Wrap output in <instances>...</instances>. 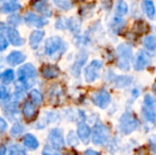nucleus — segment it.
Returning <instances> with one entry per match:
<instances>
[{
  "instance_id": "obj_1",
  "label": "nucleus",
  "mask_w": 156,
  "mask_h": 155,
  "mask_svg": "<svg viewBox=\"0 0 156 155\" xmlns=\"http://www.w3.org/2000/svg\"><path fill=\"white\" fill-rule=\"evenodd\" d=\"M117 52L119 69L123 71L129 70L131 67V60L133 58L132 47L127 44H121L117 48Z\"/></svg>"
},
{
  "instance_id": "obj_2",
  "label": "nucleus",
  "mask_w": 156,
  "mask_h": 155,
  "mask_svg": "<svg viewBox=\"0 0 156 155\" xmlns=\"http://www.w3.org/2000/svg\"><path fill=\"white\" fill-rule=\"evenodd\" d=\"M91 141L95 145H101L107 143L110 138V129L101 122H98L91 131Z\"/></svg>"
},
{
  "instance_id": "obj_3",
  "label": "nucleus",
  "mask_w": 156,
  "mask_h": 155,
  "mask_svg": "<svg viewBox=\"0 0 156 155\" xmlns=\"http://www.w3.org/2000/svg\"><path fill=\"white\" fill-rule=\"evenodd\" d=\"M67 46L66 43L63 41L62 38H60L59 37H50L46 40L45 43V53L48 56H54L58 53V51H59L60 55H62L64 53V51L66 50Z\"/></svg>"
},
{
  "instance_id": "obj_4",
  "label": "nucleus",
  "mask_w": 156,
  "mask_h": 155,
  "mask_svg": "<svg viewBox=\"0 0 156 155\" xmlns=\"http://www.w3.org/2000/svg\"><path fill=\"white\" fill-rule=\"evenodd\" d=\"M139 127V121L132 112H125L120 120V131L123 134H130Z\"/></svg>"
},
{
  "instance_id": "obj_5",
  "label": "nucleus",
  "mask_w": 156,
  "mask_h": 155,
  "mask_svg": "<svg viewBox=\"0 0 156 155\" xmlns=\"http://www.w3.org/2000/svg\"><path fill=\"white\" fill-rule=\"evenodd\" d=\"M90 100L92 103L97 107L101 109H106L112 101V97L107 90H99L91 94Z\"/></svg>"
},
{
  "instance_id": "obj_6",
  "label": "nucleus",
  "mask_w": 156,
  "mask_h": 155,
  "mask_svg": "<svg viewBox=\"0 0 156 155\" xmlns=\"http://www.w3.org/2000/svg\"><path fill=\"white\" fill-rule=\"evenodd\" d=\"M102 68V62L98 59L92 60L88 67L85 68L84 76L87 82H94L100 76V71Z\"/></svg>"
},
{
  "instance_id": "obj_7",
  "label": "nucleus",
  "mask_w": 156,
  "mask_h": 155,
  "mask_svg": "<svg viewBox=\"0 0 156 155\" xmlns=\"http://www.w3.org/2000/svg\"><path fill=\"white\" fill-rule=\"evenodd\" d=\"M143 113L144 118L152 122H155V107H154V100L151 95H146L144 100L143 106Z\"/></svg>"
},
{
  "instance_id": "obj_8",
  "label": "nucleus",
  "mask_w": 156,
  "mask_h": 155,
  "mask_svg": "<svg viewBox=\"0 0 156 155\" xmlns=\"http://www.w3.org/2000/svg\"><path fill=\"white\" fill-rule=\"evenodd\" d=\"M37 75V72L35 66L30 63H27L17 69L18 79L21 80H34Z\"/></svg>"
},
{
  "instance_id": "obj_9",
  "label": "nucleus",
  "mask_w": 156,
  "mask_h": 155,
  "mask_svg": "<svg viewBox=\"0 0 156 155\" xmlns=\"http://www.w3.org/2000/svg\"><path fill=\"white\" fill-rule=\"evenodd\" d=\"M48 140L52 144V147L56 148L57 150H60L64 148L65 142L63 138V132L60 129L58 128L52 129L48 134Z\"/></svg>"
},
{
  "instance_id": "obj_10",
  "label": "nucleus",
  "mask_w": 156,
  "mask_h": 155,
  "mask_svg": "<svg viewBox=\"0 0 156 155\" xmlns=\"http://www.w3.org/2000/svg\"><path fill=\"white\" fill-rule=\"evenodd\" d=\"M151 63V57L150 55L144 51V50H141L138 52V54L136 55V58H135V62H134V69L135 70H143L145 68H147Z\"/></svg>"
},
{
  "instance_id": "obj_11",
  "label": "nucleus",
  "mask_w": 156,
  "mask_h": 155,
  "mask_svg": "<svg viewBox=\"0 0 156 155\" xmlns=\"http://www.w3.org/2000/svg\"><path fill=\"white\" fill-rule=\"evenodd\" d=\"M31 5L37 12L45 16H51L52 15V10L48 0H34L31 3Z\"/></svg>"
},
{
  "instance_id": "obj_12",
  "label": "nucleus",
  "mask_w": 156,
  "mask_h": 155,
  "mask_svg": "<svg viewBox=\"0 0 156 155\" xmlns=\"http://www.w3.org/2000/svg\"><path fill=\"white\" fill-rule=\"evenodd\" d=\"M25 22L29 25V26H37V27H42L45 25L48 24V20L45 19L42 16H37L35 14H33L32 12H27L25 15L24 17Z\"/></svg>"
},
{
  "instance_id": "obj_13",
  "label": "nucleus",
  "mask_w": 156,
  "mask_h": 155,
  "mask_svg": "<svg viewBox=\"0 0 156 155\" xmlns=\"http://www.w3.org/2000/svg\"><path fill=\"white\" fill-rule=\"evenodd\" d=\"M90 133L91 130L89 125H87L85 122H81L78 124L77 128V136L82 141L84 144H88L90 141Z\"/></svg>"
},
{
  "instance_id": "obj_14",
  "label": "nucleus",
  "mask_w": 156,
  "mask_h": 155,
  "mask_svg": "<svg viewBox=\"0 0 156 155\" xmlns=\"http://www.w3.org/2000/svg\"><path fill=\"white\" fill-rule=\"evenodd\" d=\"M87 58H88V55L86 52L82 51L80 52V54H78L77 58H76V60L72 66V74L75 76V77H79L80 72H81V69L82 67L84 66V64L86 63L87 61Z\"/></svg>"
},
{
  "instance_id": "obj_15",
  "label": "nucleus",
  "mask_w": 156,
  "mask_h": 155,
  "mask_svg": "<svg viewBox=\"0 0 156 155\" xmlns=\"http://www.w3.org/2000/svg\"><path fill=\"white\" fill-rule=\"evenodd\" d=\"M6 35H7L9 42L15 47L22 46L25 42V40L21 37L19 32L14 27H8L6 29Z\"/></svg>"
},
{
  "instance_id": "obj_16",
  "label": "nucleus",
  "mask_w": 156,
  "mask_h": 155,
  "mask_svg": "<svg viewBox=\"0 0 156 155\" xmlns=\"http://www.w3.org/2000/svg\"><path fill=\"white\" fill-rule=\"evenodd\" d=\"M23 115L27 122L33 121L37 115V109L33 102L27 101L23 107Z\"/></svg>"
},
{
  "instance_id": "obj_17",
  "label": "nucleus",
  "mask_w": 156,
  "mask_h": 155,
  "mask_svg": "<svg viewBox=\"0 0 156 155\" xmlns=\"http://www.w3.org/2000/svg\"><path fill=\"white\" fill-rule=\"evenodd\" d=\"M26 59V56L21 51H12L6 57V62L11 67H16L23 63Z\"/></svg>"
},
{
  "instance_id": "obj_18",
  "label": "nucleus",
  "mask_w": 156,
  "mask_h": 155,
  "mask_svg": "<svg viewBox=\"0 0 156 155\" xmlns=\"http://www.w3.org/2000/svg\"><path fill=\"white\" fill-rule=\"evenodd\" d=\"M45 36V32L43 30H34L30 36H29V45L31 47V48L33 49H37L40 44V42L42 41L43 37Z\"/></svg>"
},
{
  "instance_id": "obj_19",
  "label": "nucleus",
  "mask_w": 156,
  "mask_h": 155,
  "mask_svg": "<svg viewBox=\"0 0 156 155\" xmlns=\"http://www.w3.org/2000/svg\"><path fill=\"white\" fill-rule=\"evenodd\" d=\"M41 74L45 79H56L60 74V69L54 65H47L42 68Z\"/></svg>"
},
{
  "instance_id": "obj_20",
  "label": "nucleus",
  "mask_w": 156,
  "mask_h": 155,
  "mask_svg": "<svg viewBox=\"0 0 156 155\" xmlns=\"http://www.w3.org/2000/svg\"><path fill=\"white\" fill-rule=\"evenodd\" d=\"M20 8H21V4L19 0H8L1 6L0 11L4 14H7V13L17 11Z\"/></svg>"
},
{
  "instance_id": "obj_21",
  "label": "nucleus",
  "mask_w": 156,
  "mask_h": 155,
  "mask_svg": "<svg viewBox=\"0 0 156 155\" xmlns=\"http://www.w3.org/2000/svg\"><path fill=\"white\" fill-rule=\"evenodd\" d=\"M23 144H24V146H26L27 148H28L30 150H36V149H37V147L39 145L37 138L33 134H30V133H27L24 136Z\"/></svg>"
},
{
  "instance_id": "obj_22",
  "label": "nucleus",
  "mask_w": 156,
  "mask_h": 155,
  "mask_svg": "<svg viewBox=\"0 0 156 155\" xmlns=\"http://www.w3.org/2000/svg\"><path fill=\"white\" fill-rule=\"evenodd\" d=\"M143 6L145 14L150 19H154L155 16V6L153 0H144Z\"/></svg>"
},
{
  "instance_id": "obj_23",
  "label": "nucleus",
  "mask_w": 156,
  "mask_h": 155,
  "mask_svg": "<svg viewBox=\"0 0 156 155\" xmlns=\"http://www.w3.org/2000/svg\"><path fill=\"white\" fill-rule=\"evenodd\" d=\"M124 26H125V21L122 18H121L120 16H115L112 19V24H111V27H112V32L116 33V34L120 33Z\"/></svg>"
},
{
  "instance_id": "obj_24",
  "label": "nucleus",
  "mask_w": 156,
  "mask_h": 155,
  "mask_svg": "<svg viewBox=\"0 0 156 155\" xmlns=\"http://www.w3.org/2000/svg\"><path fill=\"white\" fill-rule=\"evenodd\" d=\"M15 79V72L8 69H5L0 76V79L2 81L3 84H9L11 83Z\"/></svg>"
},
{
  "instance_id": "obj_25",
  "label": "nucleus",
  "mask_w": 156,
  "mask_h": 155,
  "mask_svg": "<svg viewBox=\"0 0 156 155\" xmlns=\"http://www.w3.org/2000/svg\"><path fill=\"white\" fill-rule=\"evenodd\" d=\"M116 13L119 16H124L128 13V5L124 0H119L116 5Z\"/></svg>"
},
{
  "instance_id": "obj_26",
  "label": "nucleus",
  "mask_w": 156,
  "mask_h": 155,
  "mask_svg": "<svg viewBox=\"0 0 156 155\" xmlns=\"http://www.w3.org/2000/svg\"><path fill=\"white\" fill-rule=\"evenodd\" d=\"M70 31L74 33H79L80 30V21L77 18H69L68 19V27Z\"/></svg>"
},
{
  "instance_id": "obj_27",
  "label": "nucleus",
  "mask_w": 156,
  "mask_h": 155,
  "mask_svg": "<svg viewBox=\"0 0 156 155\" xmlns=\"http://www.w3.org/2000/svg\"><path fill=\"white\" fill-rule=\"evenodd\" d=\"M9 155H27V152L25 148L19 144H14L11 145L8 148Z\"/></svg>"
},
{
  "instance_id": "obj_28",
  "label": "nucleus",
  "mask_w": 156,
  "mask_h": 155,
  "mask_svg": "<svg viewBox=\"0 0 156 155\" xmlns=\"http://www.w3.org/2000/svg\"><path fill=\"white\" fill-rule=\"evenodd\" d=\"M30 99L32 100V102L37 105H40L43 102V96L42 94L37 90H32L29 93Z\"/></svg>"
},
{
  "instance_id": "obj_29",
  "label": "nucleus",
  "mask_w": 156,
  "mask_h": 155,
  "mask_svg": "<svg viewBox=\"0 0 156 155\" xmlns=\"http://www.w3.org/2000/svg\"><path fill=\"white\" fill-rule=\"evenodd\" d=\"M144 47L149 50V51H154L156 48V41L154 36H148L144 38Z\"/></svg>"
},
{
  "instance_id": "obj_30",
  "label": "nucleus",
  "mask_w": 156,
  "mask_h": 155,
  "mask_svg": "<svg viewBox=\"0 0 156 155\" xmlns=\"http://www.w3.org/2000/svg\"><path fill=\"white\" fill-rule=\"evenodd\" d=\"M53 2L58 7H59L60 9H63V10L71 9L73 6V4L70 0H53Z\"/></svg>"
},
{
  "instance_id": "obj_31",
  "label": "nucleus",
  "mask_w": 156,
  "mask_h": 155,
  "mask_svg": "<svg viewBox=\"0 0 156 155\" xmlns=\"http://www.w3.org/2000/svg\"><path fill=\"white\" fill-rule=\"evenodd\" d=\"M9 100H10V94L4 87H0V105H5L8 103Z\"/></svg>"
},
{
  "instance_id": "obj_32",
  "label": "nucleus",
  "mask_w": 156,
  "mask_h": 155,
  "mask_svg": "<svg viewBox=\"0 0 156 155\" xmlns=\"http://www.w3.org/2000/svg\"><path fill=\"white\" fill-rule=\"evenodd\" d=\"M24 132V127L22 126V124H20L19 122H16L13 125V127L11 128V131H10V134L13 136V137H17L19 136L20 134H22Z\"/></svg>"
},
{
  "instance_id": "obj_33",
  "label": "nucleus",
  "mask_w": 156,
  "mask_h": 155,
  "mask_svg": "<svg viewBox=\"0 0 156 155\" xmlns=\"http://www.w3.org/2000/svg\"><path fill=\"white\" fill-rule=\"evenodd\" d=\"M17 111H17V108H16V106L15 103L9 104V105L5 106V115L9 119L12 118L14 115H16L17 113Z\"/></svg>"
},
{
  "instance_id": "obj_34",
  "label": "nucleus",
  "mask_w": 156,
  "mask_h": 155,
  "mask_svg": "<svg viewBox=\"0 0 156 155\" xmlns=\"http://www.w3.org/2000/svg\"><path fill=\"white\" fill-rule=\"evenodd\" d=\"M67 140H68V143H69V145H70V146L75 147V146H77V145L79 144L78 137H77L76 133H75L73 131H71V132H69L68 137H67Z\"/></svg>"
},
{
  "instance_id": "obj_35",
  "label": "nucleus",
  "mask_w": 156,
  "mask_h": 155,
  "mask_svg": "<svg viewBox=\"0 0 156 155\" xmlns=\"http://www.w3.org/2000/svg\"><path fill=\"white\" fill-rule=\"evenodd\" d=\"M132 81V79L130 77H125V76H121L118 77V79L115 80L117 87H125L128 86Z\"/></svg>"
},
{
  "instance_id": "obj_36",
  "label": "nucleus",
  "mask_w": 156,
  "mask_h": 155,
  "mask_svg": "<svg viewBox=\"0 0 156 155\" xmlns=\"http://www.w3.org/2000/svg\"><path fill=\"white\" fill-rule=\"evenodd\" d=\"M42 155H60V153L58 151H57L56 148L47 145L44 147V149L42 151Z\"/></svg>"
},
{
  "instance_id": "obj_37",
  "label": "nucleus",
  "mask_w": 156,
  "mask_h": 155,
  "mask_svg": "<svg viewBox=\"0 0 156 155\" xmlns=\"http://www.w3.org/2000/svg\"><path fill=\"white\" fill-rule=\"evenodd\" d=\"M56 27L59 29H66L68 27V19L58 18L56 23Z\"/></svg>"
},
{
  "instance_id": "obj_38",
  "label": "nucleus",
  "mask_w": 156,
  "mask_h": 155,
  "mask_svg": "<svg viewBox=\"0 0 156 155\" xmlns=\"http://www.w3.org/2000/svg\"><path fill=\"white\" fill-rule=\"evenodd\" d=\"M8 22H9V24H11L13 26L19 25L21 23V17L18 15H13L8 17Z\"/></svg>"
},
{
  "instance_id": "obj_39",
  "label": "nucleus",
  "mask_w": 156,
  "mask_h": 155,
  "mask_svg": "<svg viewBox=\"0 0 156 155\" xmlns=\"http://www.w3.org/2000/svg\"><path fill=\"white\" fill-rule=\"evenodd\" d=\"M7 47H8V42L6 38L3 35L0 34V51L5 50Z\"/></svg>"
},
{
  "instance_id": "obj_40",
  "label": "nucleus",
  "mask_w": 156,
  "mask_h": 155,
  "mask_svg": "<svg viewBox=\"0 0 156 155\" xmlns=\"http://www.w3.org/2000/svg\"><path fill=\"white\" fill-rule=\"evenodd\" d=\"M6 129H7V123H6V122L3 118H0V134L3 133Z\"/></svg>"
},
{
  "instance_id": "obj_41",
  "label": "nucleus",
  "mask_w": 156,
  "mask_h": 155,
  "mask_svg": "<svg viewBox=\"0 0 156 155\" xmlns=\"http://www.w3.org/2000/svg\"><path fill=\"white\" fill-rule=\"evenodd\" d=\"M84 155H101V153H98V152H96V151H94V150H90V149H89V150H87V151L84 153Z\"/></svg>"
},
{
  "instance_id": "obj_42",
  "label": "nucleus",
  "mask_w": 156,
  "mask_h": 155,
  "mask_svg": "<svg viewBox=\"0 0 156 155\" xmlns=\"http://www.w3.org/2000/svg\"><path fill=\"white\" fill-rule=\"evenodd\" d=\"M6 148L4 144H0V155H5Z\"/></svg>"
},
{
  "instance_id": "obj_43",
  "label": "nucleus",
  "mask_w": 156,
  "mask_h": 155,
  "mask_svg": "<svg viewBox=\"0 0 156 155\" xmlns=\"http://www.w3.org/2000/svg\"><path fill=\"white\" fill-rule=\"evenodd\" d=\"M136 155H147V153L144 150H140V151H138Z\"/></svg>"
},
{
  "instance_id": "obj_44",
  "label": "nucleus",
  "mask_w": 156,
  "mask_h": 155,
  "mask_svg": "<svg viewBox=\"0 0 156 155\" xmlns=\"http://www.w3.org/2000/svg\"><path fill=\"white\" fill-rule=\"evenodd\" d=\"M77 1H79V2H82V1H84V0H77Z\"/></svg>"
},
{
  "instance_id": "obj_45",
  "label": "nucleus",
  "mask_w": 156,
  "mask_h": 155,
  "mask_svg": "<svg viewBox=\"0 0 156 155\" xmlns=\"http://www.w3.org/2000/svg\"><path fill=\"white\" fill-rule=\"evenodd\" d=\"M1 1H3V0H0V2H1Z\"/></svg>"
}]
</instances>
